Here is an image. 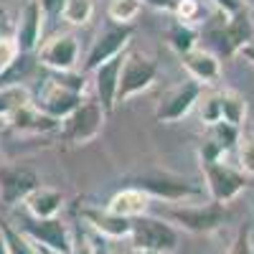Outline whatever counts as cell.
<instances>
[{"label": "cell", "instance_id": "obj_12", "mask_svg": "<svg viewBox=\"0 0 254 254\" xmlns=\"http://www.w3.org/2000/svg\"><path fill=\"white\" fill-rule=\"evenodd\" d=\"M44 20H46V13L41 8V3L38 0H28L18 15V26H15V36H13L20 54L28 56L31 51H38L41 33H44Z\"/></svg>", "mask_w": 254, "mask_h": 254}, {"label": "cell", "instance_id": "obj_23", "mask_svg": "<svg viewBox=\"0 0 254 254\" xmlns=\"http://www.w3.org/2000/svg\"><path fill=\"white\" fill-rule=\"evenodd\" d=\"M0 234H3L8 254H38V247L20 229H15L10 224H0Z\"/></svg>", "mask_w": 254, "mask_h": 254}, {"label": "cell", "instance_id": "obj_17", "mask_svg": "<svg viewBox=\"0 0 254 254\" xmlns=\"http://www.w3.org/2000/svg\"><path fill=\"white\" fill-rule=\"evenodd\" d=\"M23 206L31 219H56L64 206V193L51 186H36L23 198Z\"/></svg>", "mask_w": 254, "mask_h": 254}, {"label": "cell", "instance_id": "obj_18", "mask_svg": "<svg viewBox=\"0 0 254 254\" xmlns=\"http://www.w3.org/2000/svg\"><path fill=\"white\" fill-rule=\"evenodd\" d=\"M147 206H150V196H147L145 190L130 186V188L117 190V193L110 198L107 211H112V214L132 221V219H140V216L147 214Z\"/></svg>", "mask_w": 254, "mask_h": 254}, {"label": "cell", "instance_id": "obj_41", "mask_svg": "<svg viewBox=\"0 0 254 254\" xmlns=\"http://www.w3.org/2000/svg\"><path fill=\"white\" fill-rule=\"evenodd\" d=\"M41 254H51V252H41Z\"/></svg>", "mask_w": 254, "mask_h": 254}, {"label": "cell", "instance_id": "obj_5", "mask_svg": "<svg viewBox=\"0 0 254 254\" xmlns=\"http://www.w3.org/2000/svg\"><path fill=\"white\" fill-rule=\"evenodd\" d=\"M18 229L23 231L38 249L44 247L51 254H71V249H74V239L69 234L66 224L59 216L56 219H31V216H26Z\"/></svg>", "mask_w": 254, "mask_h": 254}, {"label": "cell", "instance_id": "obj_25", "mask_svg": "<svg viewBox=\"0 0 254 254\" xmlns=\"http://www.w3.org/2000/svg\"><path fill=\"white\" fill-rule=\"evenodd\" d=\"M239 132H242V130H237V127H231V125H226V122H216V125L208 127L206 140H208L211 145H216L221 153H226V150H231V147L237 145Z\"/></svg>", "mask_w": 254, "mask_h": 254}, {"label": "cell", "instance_id": "obj_22", "mask_svg": "<svg viewBox=\"0 0 254 254\" xmlns=\"http://www.w3.org/2000/svg\"><path fill=\"white\" fill-rule=\"evenodd\" d=\"M140 10H142V0H110L107 5L110 23H117V26H130L140 15Z\"/></svg>", "mask_w": 254, "mask_h": 254}, {"label": "cell", "instance_id": "obj_8", "mask_svg": "<svg viewBox=\"0 0 254 254\" xmlns=\"http://www.w3.org/2000/svg\"><path fill=\"white\" fill-rule=\"evenodd\" d=\"M130 38H132V28L130 26L110 23L104 31H99L97 38L92 41V49H89L87 59H84V74H92L97 66H102L104 61H110V59L125 54Z\"/></svg>", "mask_w": 254, "mask_h": 254}, {"label": "cell", "instance_id": "obj_21", "mask_svg": "<svg viewBox=\"0 0 254 254\" xmlns=\"http://www.w3.org/2000/svg\"><path fill=\"white\" fill-rule=\"evenodd\" d=\"M31 104V92L23 84H3L0 87V122H5L15 110Z\"/></svg>", "mask_w": 254, "mask_h": 254}, {"label": "cell", "instance_id": "obj_27", "mask_svg": "<svg viewBox=\"0 0 254 254\" xmlns=\"http://www.w3.org/2000/svg\"><path fill=\"white\" fill-rule=\"evenodd\" d=\"M196 31L190 28V26H186V23H173V28H171V46L178 51V56H183V54H188V51H193L196 49Z\"/></svg>", "mask_w": 254, "mask_h": 254}, {"label": "cell", "instance_id": "obj_19", "mask_svg": "<svg viewBox=\"0 0 254 254\" xmlns=\"http://www.w3.org/2000/svg\"><path fill=\"white\" fill-rule=\"evenodd\" d=\"M5 125L15 127V130H20V132H51V130H59V122L51 120L49 115H44L41 110H36L33 102L26 104V107H20V110H15L5 120Z\"/></svg>", "mask_w": 254, "mask_h": 254}, {"label": "cell", "instance_id": "obj_36", "mask_svg": "<svg viewBox=\"0 0 254 254\" xmlns=\"http://www.w3.org/2000/svg\"><path fill=\"white\" fill-rule=\"evenodd\" d=\"M239 54H242V56H244L247 61H252V64H254V44H249V46H244V49H242Z\"/></svg>", "mask_w": 254, "mask_h": 254}, {"label": "cell", "instance_id": "obj_32", "mask_svg": "<svg viewBox=\"0 0 254 254\" xmlns=\"http://www.w3.org/2000/svg\"><path fill=\"white\" fill-rule=\"evenodd\" d=\"M214 5H216V10H221V13H226V15H234L237 10L244 8L239 0H214Z\"/></svg>", "mask_w": 254, "mask_h": 254}, {"label": "cell", "instance_id": "obj_15", "mask_svg": "<svg viewBox=\"0 0 254 254\" xmlns=\"http://www.w3.org/2000/svg\"><path fill=\"white\" fill-rule=\"evenodd\" d=\"M181 64H183V69L188 71V76L198 81L201 87L203 84H216L219 76H221V61L214 51H208V49H193V51H188L181 56Z\"/></svg>", "mask_w": 254, "mask_h": 254}, {"label": "cell", "instance_id": "obj_14", "mask_svg": "<svg viewBox=\"0 0 254 254\" xmlns=\"http://www.w3.org/2000/svg\"><path fill=\"white\" fill-rule=\"evenodd\" d=\"M125 64V54L104 61L102 66H97L94 74V92H97V102L102 104L104 115H110L117 107V87H120V71Z\"/></svg>", "mask_w": 254, "mask_h": 254}, {"label": "cell", "instance_id": "obj_6", "mask_svg": "<svg viewBox=\"0 0 254 254\" xmlns=\"http://www.w3.org/2000/svg\"><path fill=\"white\" fill-rule=\"evenodd\" d=\"M203 168V178H206V188L208 196L214 203L226 206L229 201H234L242 190L247 188V176L239 168L229 165L224 160H214V163H201Z\"/></svg>", "mask_w": 254, "mask_h": 254}, {"label": "cell", "instance_id": "obj_9", "mask_svg": "<svg viewBox=\"0 0 254 254\" xmlns=\"http://www.w3.org/2000/svg\"><path fill=\"white\" fill-rule=\"evenodd\" d=\"M81 102H84L81 94H76V92H71L66 87H61L54 76H49V79H44V84H41L33 107L41 110L44 115H49L51 120L61 122V120H66Z\"/></svg>", "mask_w": 254, "mask_h": 254}, {"label": "cell", "instance_id": "obj_29", "mask_svg": "<svg viewBox=\"0 0 254 254\" xmlns=\"http://www.w3.org/2000/svg\"><path fill=\"white\" fill-rule=\"evenodd\" d=\"M18 56H20V51H18L15 38H8V36L0 38V76L18 61Z\"/></svg>", "mask_w": 254, "mask_h": 254}, {"label": "cell", "instance_id": "obj_37", "mask_svg": "<svg viewBox=\"0 0 254 254\" xmlns=\"http://www.w3.org/2000/svg\"><path fill=\"white\" fill-rule=\"evenodd\" d=\"M94 254H112L107 247H94Z\"/></svg>", "mask_w": 254, "mask_h": 254}, {"label": "cell", "instance_id": "obj_40", "mask_svg": "<svg viewBox=\"0 0 254 254\" xmlns=\"http://www.w3.org/2000/svg\"><path fill=\"white\" fill-rule=\"evenodd\" d=\"M130 254H153V252H142V249H132Z\"/></svg>", "mask_w": 254, "mask_h": 254}, {"label": "cell", "instance_id": "obj_34", "mask_svg": "<svg viewBox=\"0 0 254 254\" xmlns=\"http://www.w3.org/2000/svg\"><path fill=\"white\" fill-rule=\"evenodd\" d=\"M153 5V8H158V10H176V3L178 0H142V5Z\"/></svg>", "mask_w": 254, "mask_h": 254}, {"label": "cell", "instance_id": "obj_31", "mask_svg": "<svg viewBox=\"0 0 254 254\" xmlns=\"http://www.w3.org/2000/svg\"><path fill=\"white\" fill-rule=\"evenodd\" d=\"M226 254H254L252 237H249V229H242V231H239L237 239H234V244L229 247V252H226Z\"/></svg>", "mask_w": 254, "mask_h": 254}, {"label": "cell", "instance_id": "obj_13", "mask_svg": "<svg viewBox=\"0 0 254 254\" xmlns=\"http://www.w3.org/2000/svg\"><path fill=\"white\" fill-rule=\"evenodd\" d=\"M41 186L38 176L26 165H3L0 168V201L8 206L23 201L31 190Z\"/></svg>", "mask_w": 254, "mask_h": 254}, {"label": "cell", "instance_id": "obj_11", "mask_svg": "<svg viewBox=\"0 0 254 254\" xmlns=\"http://www.w3.org/2000/svg\"><path fill=\"white\" fill-rule=\"evenodd\" d=\"M135 188L145 190L150 198H163V201H183V198H193L201 190L196 186H190L183 178H173L165 173H153V176H142L132 181Z\"/></svg>", "mask_w": 254, "mask_h": 254}, {"label": "cell", "instance_id": "obj_3", "mask_svg": "<svg viewBox=\"0 0 254 254\" xmlns=\"http://www.w3.org/2000/svg\"><path fill=\"white\" fill-rule=\"evenodd\" d=\"M155 76H158V64L150 56H145L140 51H125V64H122L120 87H117V104L150 89Z\"/></svg>", "mask_w": 254, "mask_h": 254}, {"label": "cell", "instance_id": "obj_26", "mask_svg": "<svg viewBox=\"0 0 254 254\" xmlns=\"http://www.w3.org/2000/svg\"><path fill=\"white\" fill-rule=\"evenodd\" d=\"M237 163L244 176H254V132H239L237 140Z\"/></svg>", "mask_w": 254, "mask_h": 254}, {"label": "cell", "instance_id": "obj_4", "mask_svg": "<svg viewBox=\"0 0 254 254\" xmlns=\"http://www.w3.org/2000/svg\"><path fill=\"white\" fill-rule=\"evenodd\" d=\"M104 117H107V115H104L99 102L84 99L66 120L59 122L61 135H64V140H69L71 145H87V142H92L102 132Z\"/></svg>", "mask_w": 254, "mask_h": 254}, {"label": "cell", "instance_id": "obj_38", "mask_svg": "<svg viewBox=\"0 0 254 254\" xmlns=\"http://www.w3.org/2000/svg\"><path fill=\"white\" fill-rule=\"evenodd\" d=\"M0 254H8V249H5V242H3V234H0Z\"/></svg>", "mask_w": 254, "mask_h": 254}, {"label": "cell", "instance_id": "obj_2", "mask_svg": "<svg viewBox=\"0 0 254 254\" xmlns=\"http://www.w3.org/2000/svg\"><path fill=\"white\" fill-rule=\"evenodd\" d=\"M168 221L178 224L181 229L190 231V234H211L224 226L229 219V211L221 203H201V206H173L163 214Z\"/></svg>", "mask_w": 254, "mask_h": 254}, {"label": "cell", "instance_id": "obj_35", "mask_svg": "<svg viewBox=\"0 0 254 254\" xmlns=\"http://www.w3.org/2000/svg\"><path fill=\"white\" fill-rule=\"evenodd\" d=\"M71 254H94V247H92L87 239H81V242H74Z\"/></svg>", "mask_w": 254, "mask_h": 254}, {"label": "cell", "instance_id": "obj_16", "mask_svg": "<svg viewBox=\"0 0 254 254\" xmlns=\"http://www.w3.org/2000/svg\"><path fill=\"white\" fill-rule=\"evenodd\" d=\"M84 221H87L99 237H107V239H130V231H132V221L130 219H122L112 211L104 208H97V206H89L81 211Z\"/></svg>", "mask_w": 254, "mask_h": 254}, {"label": "cell", "instance_id": "obj_24", "mask_svg": "<svg viewBox=\"0 0 254 254\" xmlns=\"http://www.w3.org/2000/svg\"><path fill=\"white\" fill-rule=\"evenodd\" d=\"M94 15V0H66L61 8V18L69 26H87Z\"/></svg>", "mask_w": 254, "mask_h": 254}, {"label": "cell", "instance_id": "obj_20", "mask_svg": "<svg viewBox=\"0 0 254 254\" xmlns=\"http://www.w3.org/2000/svg\"><path fill=\"white\" fill-rule=\"evenodd\" d=\"M219 99H221V122L242 130V125L247 122V112H249L244 94H239L234 89H224V92H219Z\"/></svg>", "mask_w": 254, "mask_h": 254}, {"label": "cell", "instance_id": "obj_42", "mask_svg": "<svg viewBox=\"0 0 254 254\" xmlns=\"http://www.w3.org/2000/svg\"><path fill=\"white\" fill-rule=\"evenodd\" d=\"M38 254H41V249H38Z\"/></svg>", "mask_w": 254, "mask_h": 254}, {"label": "cell", "instance_id": "obj_39", "mask_svg": "<svg viewBox=\"0 0 254 254\" xmlns=\"http://www.w3.org/2000/svg\"><path fill=\"white\" fill-rule=\"evenodd\" d=\"M239 3H242L244 8H254V0H239Z\"/></svg>", "mask_w": 254, "mask_h": 254}, {"label": "cell", "instance_id": "obj_33", "mask_svg": "<svg viewBox=\"0 0 254 254\" xmlns=\"http://www.w3.org/2000/svg\"><path fill=\"white\" fill-rule=\"evenodd\" d=\"M38 3H41V8H44L46 15H61V8H64L66 0H38Z\"/></svg>", "mask_w": 254, "mask_h": 254}, {"label": "cell", "instance_id": "obj_7", "mask_svg": "<svg viewBox=\"0 0 254 254\" xmlns=\"http://www.w3.org/2000/svg\"><path fill=\"white\" fill-rule=\"evenodd\" d=\"M201 94H203V87H201L198 81H193V79H186V81L176 84V87L168 89L163 94V99L158 102L155 120L163 122V125H171V122L183 120L198 104Z\"/></svg>", "mask_w": 254, "mask_h": 254}, {"label": "cell", "instance_id": "obj_28", "mask_svg": "<svg viewBox=\"0 0 254 254\" xmlns=\"http://www.w3.org/2000/svg\"><path fill=\"white\" fill-rule=\"evenodd\" d=\"M198 104H201V122L203 125H216V122H221V99H219V94H206L203 99H198Z\"/></svg>", "mask_w": 254, "mask_h": 254}, {"label": "cell", "instance_id": "obj_10", "mask_svg": "<svg viewBox=\"0 0 254 254\" xmlns=\"http://www.w3.org/2000/svg\"><path fill=\"white\" fill-rule=\"evenodd\" d=\"M76 59H79V41L74 33H59L38 46V61L56 74L74 71Z\"/></svg>", "mask_w": 254, "mask_h": 254}, {"label": "cell", "instance_id": "obj_30", "mask_svg": "<svg viewBox=\"0 0 254 254\" xmlns=\"http://www.w3.org/2000/svg\"><path fill=\"white\" fill-rule=\"evenodd\" d=\"M173 13L178 15V23H186V26H190V23H193V20L198 18V13H201V5H198V0H178Z\"/></svg>", "mask_w": 254, "mask_h": 254}, {"label": "cell", "instance_id": "obj_1", "mask_svg": "<svg viewBox=\"0 0 254 254\" xmlns=\"http://www.w3.org/2000/svg\"><path fill=\"white\" fill-rule=\"evenodd\" d=\"M130 242H132V249L153 252V254H171L178 247V231L165 219L145 214L140 219H132Z\"/></svg>", "mask_w": 254, "mask_h": 254}]
</instances>
